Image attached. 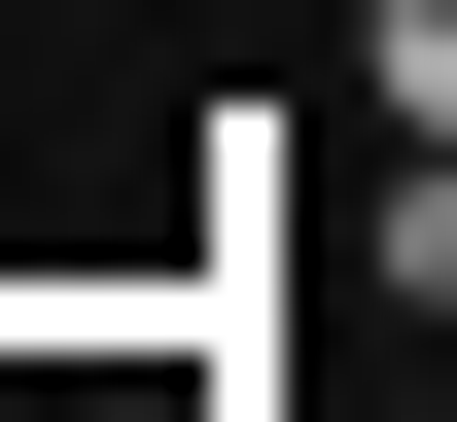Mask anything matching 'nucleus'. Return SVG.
Segmentation results:
<instances>
[{
	"label": "nucleus",
	"instance_id": "nucleus-2",
	"mask_svg": "<svg viewBox=\"0 0 457 422\" xmlns=\"http://www.w3.org/2000/svg\"><path fill=\"white\" fill-rule=\"evenodd\" d=\"M387 141H457V0H387Z\"/></svg>",
	"mask_w": 457,
	"mask_h": 422
},
{
	"label": "nucleus",
	"instance_id": "nucleus-1",
	"mask_svg": "<svg viewBox=\"0 0 457 422\" xmlns=\"http://www.w3.org/2000/svg\"><path fill=\"white\" fill-rule=\"evenodd\" d=\"M352 282H422V317H457V141H387V177H352Z\"/></svg>",
	"mask_w": 457,
	"mask_h": 422
},
{
	"label": "nucleus",
	"instance_id": "nucleus-3",
	"mask_svg": "<svg viewBox=\"0 0 457 422\" xmlns=\"http://www.w3.org/2000/svg\"><path fill=\"white\" fill-rule=\"evenodd\" d=\"M106 422H246V387H212V352H176V387H106Z\"/></svg>",
	"mask_w": 457,
	"mask_h": 422
}]
</instances>
